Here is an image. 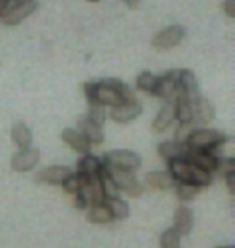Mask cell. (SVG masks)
Here are the masks:
<instances>
[{"instance_id": "obj_1", "label": "cell", "mask_w": 235, "mask_h": 248, "mask_svg": "<svg viewBox=\"0 0 235 248\" xmlns=\"http://www.w3.org/2000/svg\"><path fill=\"white\" fill-rule=\"evenodd\" d=\"M169 174L174 181L177 182H187L197 187H206L211 184L213 177L211 172L202 170L197 165L190 163L188 160H172L168 163Z\"/></svg>"}, {"instance_id": "obj_2", "label": "cell", "mask_w": 235, "mask_h": 248, "mask_svg": "<svg viewBox=\"0 0 235 248\" xmlns=\"http://www.w3.org/2000/svg\"><path fill=\"white\" fill-rule=\"evenodd\" d=\"M227 140L229 137L224 136L221 131H216V129H195L188 136L186 145L188 148H197V150H208L216 156L218 150Z\"/></svg>"}, {"instance_id": "obj_3", "label": "cell", "mask_w": 235, "mask_h": 248, "mask_svg": "<svg viewBox=\"0 0 235 248\" xmlns=\"http://www.w3.org/2000/svg\"><path fill=\"white\" fill-rule=\"evenodd\" d=\"M105 166L114 168V170H121V171H136L141 166V156L134 152L129 150H114L105 153L103 156Z\"/></svg>"}, {"instance_id": "obj_4", "label": "cell", "mask_w": 235, "mask_h": 248, "mask_svg": "<svg viewBox=\"0 0 235 248\" xmlns=\"http://www.w3.org/2000/svg\"><path fill=\"white\" fill-rule=\"evenodd\" d=\"M179 76H181V69H171L164 76L158 78L153 95L163 98V100H172V98H176V93L179 91Z\"/></svg>"}, {"instance_id": "obj_5", "label": "cell", "mask_w": 235, "mask_h": 248, "mask_svg": "<svg viewBox=\"0 0 235 248\" xmlns=\"http://www.w3.org/2000/svg\"><path fill=\"white\" fill-rule=\"evenodd\" d=\"M108 170H110V174L113 177L114 184L118 186L119 190L126 192L129 197L142 195L143 186L137 181V177L134 176L131 171H121V170H114V168H108Z\"/></svg>"}, {"instance_id": "obj_6", "label": "cell", "mask_w": 235, "mask_h": 248, "mask_svg": "<svg viewBox=\"0 0 235 248\" xmlns=\"http://www.w3.org/2000/svg\"><path fill=\"white\" fill-rule=\"evenodd\" d=\"M184 36H186V29L179 24H172L163 31H159L157 36L153 37V47L158 48V50H168V48H172L179 46L182 42Z\"/></svg>"}, {"instance_id": "obj_7", "label": "cell", "mask_w": 235, "mask_h": 248, "mask_svg": "<svg viewBox=\"0 0 235 248\" xmlns=\"http://www.w3.org/2000/svg\"><path fill=\"white\" fill-rule=\"evenodd\" d=\"M39 150L37 148H21V152H18L16 155L12 158V170L16 172H26L31 171L34 166L39 163Z\"/></svg>"}, {"instance_id": "obj_8", "label": "cell", "mask_w": 235, "mask_h": 248, "mask_svg": "<svg viewBox=\"0 0 235 248\" xmlns=\"http://www.w3.org/2000/svg\"><path fill=\"white\" fill-rule=\"evenodd\" d=\"M36 8H37V3L34 2V0L16 3V5H13L7 13H5L2 21H3V24H7V26H16V24L21 23L23 19H26L31 13H34V10Z\"/></svg>"}, {"instance_id": "obj_9", "label": "cell", "mask_w": 235, "mask_h": 248, "mask_svg": "<svg viewBox=\"0 0 235 248\" xmlns=\"http://www.w3.org/2000/svg\"><path fill=\"white\" fill-rule=\"evenodd\" d=\"M142 113V105L136 102H124V103H119L116 107H111V120L114 123H119V124H124V123H129Z\"/></svg>"}, {"instance_id": "obj_10", "label": "cell", "mask_w": 235, "mask_h": 248, "mask_svg": "<svg viewBox=\"0 0 235 248\" xmlns=\"http://www.w3.org/2000/svg\"><path fill=\"white\" fill-rule=\"evenodd\" d=\"M95 102L103 107H116L123 103L121 97L116 92L108 79H103L102 82H97V89H95Z\"/></svg>"}, {"instance_id": "obj_11", "label": "cell", "mask_w": 235, "mask_h": 248, "mask_svg": "<svg viewBox=\"0 0 235 248\" xmlns=\"http://www.w3.org/2000/svg\"><path fill=\"white\" fill-rule=\"evenodd\" d=\"M186 160H188L190 163H193V165H197L198 168H202V170H204V171L211 172V171H214V168H216L218 158L214 156L213 153H209L208 150L188 148L187 155H186Z\"/></svg>"}, {"instance_id": "obj_12", "label": "cell", "mask_w": 235, "mask_h": 248, "mask_svg": "<svg viewBox=\"0 0 235 248\" xmlns=\"http://www.w3.org/2000/svg\"><path fill=\"white\" fill-rule=\"evenodd\" d=\"M188 147L181 142H163L158 145V155L166 161L186 160Z\"/></svg>"}, {"instance_id": "obj_13", "label": "cell", "mask_w": 235, "mask_h": 248, "mask_svg": "<svg viewBox=\"0 0 235 248\" xmlns=\"http://www.w3.org/2000/svg\"><path fill=\"white\" fill-rule=\"evenodd\" d=\"M69 174H71V170H69L68 166L55 165V166H48L39 172V181L46 182V184H50V186H58V184H62Z\"/></svg>"}, {"instance_id": "obj_14", "label": "cell", "mask_w": 235, "mask_h": 248, "mask_svg": "<svg viewBox=\"0 0 235 248\" xmlns=\"http://www.w3.org/2000/svg\"><path fill=\"white\" fill-rule=\"evenodd\" d=\"M179 89L186 95L190 102H193L195 98L200 97L198 93V82L195 74L190 69H181V76H179Z\"/></svg>"}, {"instance_id": "obj_15", "label": "cell", "mask_w": 235, "mask_h": 248, "mask_svg": "<svg viewBox=\"0 0 235 248\" xmlns=\"http://www.w3.org/2000/svg\"><path fill=\"white\" fill-rule=\"evenodd\" d=\"M62 139L73 148V150H76L79 153H86L87 155V153L91 152L92 143L89 142L81 132L76 131V129H64L62 134Z\"/></svg>"}, {"instance_id": "obj_16", "label": "cell", "mask_w": 235, "mask_h": 248, "mask_svg": "<svg viewBox=\"0 0 235 248\" xmlns=\"http://www.w3.org/2000/svg\"><path fill=\"white\" fill-rule=\"evenodd\" d=\"M176 118V105H174V98L168 100V103L161 108V111L158 113L157 118L153 121V131L155 132H163L171 126V123Z\"/></svg>"}, {"instance_id": "obj_17", "label": "cell", "mask_w": 235, "mask_h": 248, "mask_svg": "<svg viewBox=\"0 0 235 248\" xmlns=\"http://www.w3.org/2000/svg\"><path fill=\"white\" fill-rule=\"evenodd\" d=\"M174 105H176V118L181 124L186 123H193V107L192 102L184 95L181 92V89L176 93V98H174Z\"/></svg>"}, {"instance_id": "obj_18", "label": "cell", "mask_w": 235, "mask_h": 248, "mask_svg": "<svg viewBox=\"0 0 235 248\" xmlns=\"http://www.w3.org/2000/svg\"><path fill=\"white\" fill-rule=\"evenodd\" d=\"M192 107H193V120H197L203 124H208L209 121L214 120V108L206 98L197 97L192 102Z\"/></svg>"}, {"instance_id": "obj_19", "label": "cell", "mask_w": 235, "mask_h": 248, "mask_svg": "<svg viewBox=\"0 0 235 248\" xmlns=\"http://www.w3.org/2000/svg\"><path fill=\"white\" fill-rule=\"evenodd\" d=\"M193 227V215L192 210L188 208H179L176 211V216H174V227L172 229L177 232L179 235H187L190 234Z\"/></svg>"}, {"instance_id": "obj_20", "label": "cell", "mask_w": 235, "mask_h": 248, "mask_svg": "<svg viewBox=\"0 0 235 248\" xmlns=\"http://www.w3.org/2000/svg\"><path fill=\"white\" fill-rule=\"evenodd\" d=\"M78 126H79V132H81L91 143H102L103 142L102 127L97 126V124H94L92 121H89L87 118H81V120L78 121Z\"/></svg>"}, {"instance_id": "obj_21", "label": "cell", "mask_w": 235, "mask_h": 248, "mask_svg": "<svg viewBox=\"0 0 235 248\" xmlns=\"http://www.w3.org/2000/svg\"><path fill=\"white\" fill-rule=\"evenodd\" d=\"M98 181H100V187H102L103 197L105 198H116L119 197V188L114 184L111 174H110V170L107 166H102L98 171Z\"/></svg>"}, {"instance_id": "obj_22", "label": "cell", "mask_w": 235, "mask_h": 248, "mask_svg": "<svg viewBox=\"0 0 235 248\" xmlns=\"http://www.w3.org/2000/svg\"><path fill=\"white\" fill-rule=\"evenodd\" d=\"M147 184L153 188V190H168L174 184V179L169 172L163 171H153L147 174Z\"/></svg>"}, {"instance_id": "obj_23", "label": "cell", "mask_w": 235, "mask_h": 248, "mask_svg": "<svg viewBox=\"0 0 235 248\" xmlns=\"http://www.w3.org/2000/svg\"><path fill=\"white\" fill-rule=\"evenodd\" d=\"M103 165L100 163V160L97 156H92V155H87L82 156L81 160L78 161V174H82V176H98V171L100 168Z\"/></svg>"}, {"instance_id": "obj_24", "label": "cell", "mask_w": 235, "mask_h": 248, "mask_svg": "<svg viewBox=\"0 0 235 248\" xmlns=\"http://www.w3.org/2000/svg\"><path fill=\"white\" fill-rule=\"evenodd\" d=\"M103 205L111 213L113 219H126L129 215V205L121 198H103Z\"/></svg>"}, {"instance_id": "obj_25", "label": "cell", "mask_w": 235, "mask_h": 248, "mask_svg": "<svg viewBox=\"0 0 235 248\" xmlns=\"http://www.w3.org/2000/svg\"><path fill=\"white\" fill-rule=\"evenodd\" d=\"M12 140L16 143L19 148H28L31 145V131L26 127V124L23 123H16L12 127Z\"/></svg>"}, {"instance_id": "obj_26", "label": "cell", "mask_w": 235, "mask_h": 248, "mask_svg": "<svg viewBox=\"0 0 235 248\" xmlns=\"http://www.w3.org/2000/svg\"><path fill=\"white\" fill-rule=\"evenodd\" d=\"M87 219L94 222V224H107V222H111L113 221V216L111 213L108 211V208L100 203V205H94L92 210L89 211L87 215Z\"/></svg>"}, {"instance_id": "obj_27", "label": "cell", "mask_w": 235, "mask_h": 248, "mask_svg": "<svg viewBox=\"0 0 235 248\" xmlns=\"http://www.w3.org/2000/svg\"><path fill=\"white\" fill-rule=\"evenodd\" d=\"M157 76H153L152 73L148 71H143L142 74H139L137 81H136V86L139 91L142 92H147V93H153L155 91V86H157Z\"/></svg>"}, {"instance_id": "obj_28", "label": "cell", "mask_w": 235, "mask_h": 248, "mask_svg": "<svg viewBox=\"0 0 235 248\" xmlns=\"http://www.w3.org/2000/svg\"><path fill=\"white\" fill-rule=\"evenodd\" d=\"M159 245H161V248H181V235L172 227L171 229H166L161 234Z\"/></svg>"}, {"instance_id": "obj_29", "label": "cell", "mask_w": 235, "mask_h": 248, "mask_svg": "<svg viewBox=\"0 0 235 248\" xmlns=\"http://www.w3.org/2000/svg\"><path fill=\"white\" fill-rule=\"evenodd\" d=\"M198 192H200V187L193 184H187V182H177V186H176V193L182 202L192 200Z\"/></svg>"}, {"instance_id": "obj_30", "label": "cell", "mask_w": 235, "mask_h": 248, "mask_svg": "<svg viewBox=\"0 0 235 248\" xmlns=\"http://www.w3.org/2000/svg\"><path fill=\"white\" fill-rule=\"evenodd\" d=\"M89 121L102 127L105 123V108L100 103H89V115L86 116Z\"/></svg>"}, {"instance_id": "obj_31", "label": "cell", "mask_w": 235, "mask_h": 248, "mask_svg": "<svg viewBox=\"0 0 235 248\" xmlns=\"http://www.w3.org/2000/svg\"><path fill=\"white\" fill-rule=\"evenodd\" d=\"M214 171H216L219 176H224V177L227 174H231V172H235V160L234 158H218Z\"/></svg>"}, {"instance_id": "obj_32", "label": "cell", "mask_w": 235, "mask_h": 248, "mask_svg": "<svg viewBox=\"0 0 235 248\" xmlns=\"http://www.w3.org/2000/svg\"><path fill=\"white\" fill-rule=\"evenodd\" d=\"M63 186V190L66 193H78L79 188H81V177H79V174H69L66 179H64L62 182Z\"/></svg>"}, {"instance_id": "obj_33", "label": "cell", "mask_w": 235, "mask_h": 248, "mask_svg": "<svg viewBox=\"0 0 235 248\" xmlns=\"http://www.w3.org/2000/svg\"><path fill=\"white\" fill-rule=\"evenodd\" d=\"M195 131V126L193 123H186V124H181L179 129L176 131V142H181V143H186L188 136Z\"/></svg>"}, {"instance_id": "obj_34", "label": "cell", "mask_w": 235, "mask_h": 248, "mask_svg": "<svg viewBox=\"0 0 235 248\" xmlns=\"http://www.w3.org/2000/svg\"><path fill=\"white\" fill-rule=\"evenodd\" d=\"M95 89H97V84H95V82H86V84H84V93H86L89 103H97V102H95Z\"/></svg>"}, {"instance_id": "obj_35", "label": "cell", "mask_w": 235, "mask_h": 248, "mask_svg": "<svg viewBox=\"0 0 235 248\" xmlns=\"http://www.w3.org/2000/svg\"><path fill=\"white\" fill-rule=\"evenodd\" d=\"M89 205H91V203H89L87 198L84 197L81 192H78L76 193V200H74V206H76L78 210H86Z\"/></svg>"}, {"instance_id": "obj_36", "label": "cell", "mask_w": 235, "mask_h": 248, "mask_svg": "<svg viewBox=\"0 0 235 248\" xmlns=\"http://www.w3.org/2000/svg\"><path fill=\"white\" fill-rule=\"evenodd\" d=\"M224 12L229 18H234L235 16V0H224V5H222Z\"/></svg>"}, {"instance_id": "obj_37", "label": "cell", "mask_w": 235, "mask_h": 248, "mask_svg": "<svg viewBox=\"0 0 235 248\" xmlns=\"http://www.w3.org/2000/svg\"><path fill=\"white\" fill-rule=\"evenodd\" d=\"M226 184H227L229 192L234 195V193H235V172H231V174L226 176Z\"/></svg>"}, {"instance_id": "obj_38", "label": "cell", "mask_w": 235, "mask_h": 248, "mask_svg": "<svg viewBox=\"0 0 235 248\" xmlns=\"http://www.w3.org/2000/svg\"><path fill=\"white\" fill-rule=\"evenodd\" d=\"M12 8V0H0V19L5 16V13Z\"/></svg>"}, {"instance_id": "obj_39", "label": "cell", "mask_w": 235, "mask_h": 248, "mask_svg": "<svg viewBox=\"0 0 235 248\" xmlns=\"http://www.w3.org/2000/svg\"><path fill=\"white\" fill-rule=\"evenodd\" d=\"M124 3L127 5V7H131V8H137L139 7V3H141V0H123Z\"/></svg>"}, {"instance_id": "obj_40", "label": "cell", "mask_w": 235, "mask_h": 248, "mask_svg": "<svg viewBox=\"0 0 235 248\" xmlns=\"http://www.w3.org/2000/svg\"><path fill=\"white\" fill-rule=\"evenodd\" d=\"M21 2H28V0H12V7H13V5H16V3H21Z\"/></svg>"}, {"instance_id": "obj_41", "label": "cell", "mask_w": 235, "mask_h": 248, "mask_svg": "<svg viewBox=\"0 0 235 248\" xmlns=\"http://www.w3.org/2000/svg\"><path fill=\"white\" fill-rule=\"evenodd\" d=\"M218 248H235V247H231V245H229V247H218Z\"/></svg>"}]
</instances>
